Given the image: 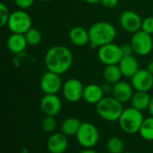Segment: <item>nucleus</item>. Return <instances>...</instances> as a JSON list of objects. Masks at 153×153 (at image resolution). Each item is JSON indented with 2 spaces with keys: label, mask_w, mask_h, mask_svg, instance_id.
Instances as JSON below:
<instances>
[{
  "label": "nucleus",
  "mask_w": 153,
  "mask_h": 153,
  "mask_svg": "<svg viewBox=\"0 0 153 153\" xmlns=\"http://www.w3.org/2000/svg\"><path fill=\"white\" fill-rule=\"evenodd\" d=\"M142 30L145 31L148 34L153 35V17L152 16H149L147 18H145L143 21L142 23Z\"/></svg>",
  "instance_id": "nucleus-28"
},
{
  "label": "nucleus",
  "mask_w": 153,
  "mask_h": 153,
  "mask_svg": "<svg viewBox=\"0 0 153 153\" xmlns=\"http://www.w3.org/2000/svg\"><path fill=\"white\" fill-rule=\"evenodd\" d=\"M98 115L104 120L108 122L118 121L123 111V103L118 101L113 96H106L96 105Z\"/></svg>",
  "instance_id": "nucleus-3"
},
{
  "label": "nucleus",
  "mask_w": 153,
  "mask_h": 153,
  "mask_svg": "<svg viewBox=\"0 0 153 153\" xmlns=\"http://www.w3.org/2000/svg\"><path fill=\"white\" fill-rule=\"evenodd\" d=\"M14 4H16V6L21 9V10H26L28 8H30L35 0H13Z\"/></svg>",
  "instance_id": "nucleus-29"
},
{
  "label": "nucleus",
  "mask_w": 153,
  "mask_h": 153,
  "mask_svg": "<svg viewBox=\"0 0 153 153\" xmlns=\"http://www.w3.org/2000/svg\"><path fill=\"white\" fill-rule=\"evenodd\" d=\"M131 84L136 91L148 92L153 87V74L147 69H139L131 78Z\"/></svg>",
  "instance_id": "nucleus-12"
},
{
  "label": "nucleus",
  "mask_w": 153,
  "mask_h": 153,
  "mask_svg": "<svg viewBox=\"0 0 153 153\" xmlns=\"http://www.w3.org/2000/svg\"><path fill=\"white\" fill-rule=\"evenodd\" d=\"M82 122L76 117H67L61 125V132L66 136H76Z\"/></svg>",
  "instance_id": "nucleus-22"
},
{
  "label": "nucleus",
  "mask_w": 153,
  "mask_h": 153,
  "mask_svg": "<svg viewBox=\"0 0 153 153\" xmlns=\"http://www.w3.org/2000/svg\"><path fill=\"white\" fill-rule=\"evenodd\" d=\"M28 46L24 34L12 33L7 39V48L13 54H21Z\"/></svg>",
  "instance_id": "nucleus-19"
},
{
  "label": "nucleus",
  "mask_w": 153,
  "mask_h": 153,
  "mask_svg": "<svg viewBox=\"0 0 153 153\" xmlns=\"http://www.w3.org/2000/svg\"><path fill=\"white\" fill-rule=\"evenodd\" d=\"M27 43L30 46H37L40 43L42 39L41 32L36 28H30L25 34H24Z\"/></svg>",
  "instance_id": "nucleus-25"
},
{
  "label": "nucleus",
  "mask_w": 153,
  "mask_h": 153,
  "mask_svg": "<svg viewBox=\"0 0 153 153\" xmlns=\"http://www.w3.org/2000/svg\"><path fill=\"white\" fill-rule=\"evenodd\" d=\"M148 110H149L151 116L153 117V96L152 97V99H151V103H150V106H149V109Z\"/></svg>",
  "instance_id": "nucleus-34"
},
{
  "label": "nucleus",
  "mask_w": 153,
  "mask_h": 153,
  "mask_svg": "<svg viewBox=\"0 0 153 153\" xmlns=\"http://www.w3.org/2000/svg\"><path fill=\"white\" fill-rule=\"evenodd\" d=\"M77 142L84 149L93 148L99 142L100 133L98 128L90 122L82 123L76 134Z\"/></svg>",
  "instance_id": "nucleus-6"
},
{
  "label": "nucleus",
  "mask_w": 153,
  "mask_h": 153,
  "mask_svg": "<svg viewBox=\"0 0 153 153\" xmlns=\"http://www.w3.org/2000/svg\"><path fill=\"white\" fill-rule=\"evenodd\" d=\"M113 88H114V84L105 82L102 85H101V89L104 92V94L106 93H112L113 92Z\"/></svg>",
  "instance_id": "nucleus-32"
},
{
  "label": "nucleus",
  "mask_w": 153,
  "mask_h": 153,
  "mask_svg": "<svg viewBox=\"0 0 153 153\" xmlns=\"http://www.w3.org/2000/svg\"><path fill=\"white\" fill-rule=\"evenodd\" d=\"M41 1H43V2H49V1H52V0H41Z\"/></svg>",
  "instance_id": "nucleus-38"
},
{
  "label": "nucleus",
  "mask_w": 153,
  "mask_h": 153,
  "mask_svg": "<svg viewBox=\"0 0 153 153\" xmlns=\"http://www.w3.org/2000/svg\"><path fill=\"white\" fill-rule=\"evenodd\" d=\"M123 74L118 65H106L103 71V77L105 82L116 84L121 81Z\"/></svg>",
  "instance_id": "nucleus-21"
},
{
  "label": "nucleus",
  "mask_w": 153,
  "mask_h": 153,
  "mask_svg": "<svg viewBox=\"0 0 153 153\" xmlns=\"http://www.w3.org/2000/svg\"><path fill=\"white\" fill-rule=\"evenodd\" d=\"M68 146L67 136L62 132L52 134L47 142V148L50 153H64Z\"/></svg>",
  "instance_id": "nucleus-14"
},
{
  "label": "nucleus",
  "mask_w": 153,
  "mask_h": 153,
  "mask_svg": "<svg viewBox=\"0 0 153 153\" xmlns=\"http://www.w3.org/2000/svg\"><path fill=\"white\" fill-rule=\"evenodd\" d=\"M57 126V122L55 117L52 116H46L42 122H41V127L46 133H53Z\"/></svg>",
  "instance_id": "nucleus-26"
},
{
  "label": "nucleus",
  "mask_w": 153,
  "mask_h": 153,
  "mask_svg": "<svg viewBox=\"0 0 153 153\" xmlns=\"http://www.w3.org/2000/svg\"><path fill=\"white\" fill-rule=\"evenodd\" d=\"M119 22L124 30L134 34L141 30L143 20L137 13L126 10L120 14Z\"/></svg>",
  "instance_id": "nucleus-11"
},
{
  "label": "nucleus",
  "mask_w": 153,
  "mask_h": 153,
  "mask_svg": "<svg viewBox=\"0 0 153 153\" xmlns=\"http://www.w3.org/2000/svg\"><path fill=\"white\" fill-rule=\"evenodd\" d=\"M119 0H101V4L108 9H113L115 7H117V5L118 4Z\"/></svg>",
  "instance_id": "nucleus-31"
},
{
  "label": "nucleus",
  "mask_w": 153,
  "mask_h": 153,
  "mask_svg": "<svg viewBox=\"0 0 153 153\" xmlns=\"http://www.w3.org/2000/svg\"><path fill=\"white\" fill-rule=\"evenodd\" d=\"M11 13L9 12L8 7L4 4H0V25L1 27H4L5 24H7L9 17Z\"/></svg>",
  "instance_id": "nucleus-27"
},
{
  "label": "nucleus",
  "mask_w": 153,
  "mask_h": 153,
  "mask_svg": "<svg viewBox=\"0 0 153 153\" xmlns=\"http://www.w3.org/2000/svg\"><path fill=\"white\" fill-rule=\"evenodd\" d=\"M84 86L82 82L76 78H71L63 83L62 91L65 99L71 103H75L81 100L83 97Z\"/></svg>",
  "instance_id": "nucleus-9"
},
{
  "label": "nucleus",
  "mask_w": 153,
  "mask_h": 153,
  "mask_svg": "<svg viewBox=\"0 0 153 153\" xmlns=\"http://www.w3.org/2000/svg\"><path fill=\"white\" fill-rule=\"evenodd\" d=\"M84 1L91 4H99L101 2V0H84Z\"/></svg>",
  "instance_id": "nucleus-35"
},
{
  "label": "nucleus",
  "mask_w": 153,
  "mask_h": 153,
  "mask_svg": "<svg viewBox=\"0 0 153 153\" xmlns=\"http://www.w3.org/2000/svg\"><path fill=\"white\" fill-rule=\"evenodd\" d=\"M139 134L144 140L153 141V117L144 118Z\"/></svg>",
  "instance_id": "nucleus-23"
},
{
  "label": "nucleus",
  "mask_w": 153,
  "mask_h": 153,
  "mask_svg": "<svg viewBox=\"0 0 153 153\" xmlns=\"http://www.w3.org/2000/svg\"><path fill=\"white\" fill-rule=\"evenodd\" d=\"M143 120L144 117L143 112L131 107L124 109L118 123L124 132L134 134L140 131Z\"/></svg>",
  "instance_id": "nucleus-4"
},
{
  "label": "nucleus",
  "mask_w": 153,
  "mask_h": 153,
  "mask_svg": "<svg viewBox=\"0 0 153 153\" xmlns=\"http://www.w3.org/2000/svg\"><path fill=\"white\" fill-rule=\"evenodd\" d=\"M98 56L101 63L105 65H118L124 55L122 53L121 46L115 43H109L99 48Z\"/></svg>",
  "instance_id": "nucleus-8"
},
{
  "label": "nucleus",
  "mask_w": 153,
  "mask_h": 153,
  "mask_svg": "<svg viewBox=\"0 0 153 153\" xmlns=\"http://www.w3.org/2000/svg\"><path fill=\"white\" fill-rule=\"evenodd\" d=\"M80 153H97V152H95L92 148H90V149H84Z\"/></svg>",
  "instance_id": "nucleus-36"
},
{
  "label": "nucleus",
  "mask_w": 153,
  "mask_h": 153,
  "mask_svg": "<svg viewBox=\"0 0 153 153\" xmlns=\"http://www.w3.org/2000/svg\"><path fill=\"white\" fill-rule=\"evenodd\" d=\"M90 43L91 48H100L104 45L113 43L117 36L115 27L108 22H97L89 29Z\"/></svg>",
  "instance_id": "nucleus-2"
},
{
  "label": "nucleus",
  "mask_w": 153,
  "mask_h": 153,
  "mask_svg": "<svg viewBox=\"0 0 153 153\" xmlns=\"http://www.w3.org/2000/svg\"><path fill=\"white\" fill-rule=\"evenodd\" d=\"M107 149L109 153H123L125 150V143L120 137H111L107 143Z\"/></svg>",
  "instance_id": "nucleus-24"
},
{
  "label": "nucleus",
  "mask_w": 153,
  "mask_h": 153,
  "mask_svg": "<svg viewBox=\"0 0 153 153\" xmlns=\"http://www.w3.org/2000/svg\"><path fill=\"white\" fill-rule=\"evenodd\" d=\"M121 49H122V53L124 55V56H132L133 53L134 52V48L131 45V43H126L124 45L121 46Z\"/></svg>",
  "instance_id": "nucleus-30"
},
{
  "label": "nucleus",
  "mask_w": 153,
  "mask_h": 153,
  "mask_svg": "<svg viewBox=\"0 0 153 153\" xmlns=\"http://www.w3.org/2000/svg\"><path fill=\"white\" fill-rule=\"evenodd\" d=\"M69 39L75 46H85L90 42L89 30H86V29L81 26L74 27L69 32Z\"/></svg>",
  "instance_id": "nucleus-18"
},
{
  "label": "nucleus",
  "mask_w": 153,
  "mask_h": 153,
  "mask_svg": "<svg viewBox=\"0 0 153 153\" xmlns=\"http://www.w3.org/2000/svg\"><path fill=\"white\" fill-rule=\"evenodd\" d=\"M151 99L152 97H150L147 91H136L134 93V96L131 100L132 107L143 112L146 109H149Z\"/></svg>",
  "instance_id": "nucleus-20"
},
{
  "label": "nucleus",
  "mask_w": 153,
  "mask_h": 153,
  "mask_svg": "<svg viewBox=\"0 0 153 153\" xmlns=\"http://www.w3.org/2000/svg\"><path fill=\"white\" fill-rule=\"evenodd\" d=\"M152 38H153V35H152Z\"/></svg>",
  "instance_id": "nucleus-40"
},
{
  "label": "nucleus",
  "mask_w": 153,
  "mask_h": 153,
  "mask_svg": "<svg viewBox=\"0 0 153 153\" xmlns=\"http://www.w3.org/2000/svg\"><path fill=\"white\" fill-rule=\"evenodd\" d=\"M123 153H133V152H124Z\"/></svg>",
  "instance_id": "nucleus-39"
},
{
  "label": "nucleus",
  "mask_w": 153,
  "mask_h": 153,
  "mask_svg": "<svg viewBox=\"0 0 153 153\" xmlns=\"http://www.w3.org/2000/svg\"><path fill=\"white\" fill-rule=\"evenodd\" d=\"M123 76L132 78L139 71V63L136 57L132 56H123L118 64Z\"/></svg>",
  "instance_id": "nucleus-16"
},
{
  "label": "nucleus",
  "mask_w": 153,
  "mask_h": 153,
  "mask_svg": "<svg viewBox=\"0 0 153 153\" xmlns=\"http://www.w3.org/2000/svg\"><path fill=\"white\" fill-rule=\"evenodd\" d=\"M152 74H153V61H151L148 63L147 65V68H146Z\"/></svg>",
  "instance_id": "nucleus-33"
},
{
  "label": "nucleus",
  "mask_w": 153,
  "mask_h": 153,
  "mask_svg": "<svg viewBox=\"0 0 153 153\" xmlns=\"http://www.w3.org/2000/svg\"><path fill=\"white\" fill-rule=\"evenodd\" d=\"M103 97H104V92L101 89V86L95 83H91L84 87L82 99L87 103L97 105Z\"/></svg>",
  "instance_id": "nucleus-17"
},
{
  "label": "nucleus",
  "mask_w": 153,
  "mask_h": 153,
  "mask_svg": "<svg viewBox=\"0 0 153 153\" xmlns=\"http://www.w3.org/2000/svg\"><path fill=\"white\" fill-rule=\"evenodd\" d=\"M40 89L45 94H56L62 90L63 82L60 74L53 72L45 73L40 79Z\"/></svg>",
  "instance_id": "nucleus-10"
},
{
  "label": "nucleus",
  "mask_w": 153,
  "mask_h": 153,
  "mask_svg": "<svg viewBox=\"0 0 153 153\" xmlns=\"http://www.w3.org/2000/svg\"><path fill=\"white\" fill-rule=\"evenodd\" d=\"M131 45L134 53L139 56H147L152 51V35L148 34L141 30L133 34L131 39Z\"/></svg>",
  "instance_id": "nucleus-7"
},
{
  "label": "nucleus",
  "mask_w": 153,
  "mask_h": 153,
  "mask_svg": "<svg viewBox=\"0 0 153 153\" xmlns=\"http://www.w3.org/2000/svg\"><path fill=\"white\" fill-rule=\"evenodd\" d=\"M40 109L45 116L56 117L62 109V102L56 94H45L40 100Z\"/></svg>",
  "instance_id": "nucleus-13"
},
{
  "label": "nucleus",
  "mask_w": 153,
  "mask_h": 153,
  "mask_svg": "<svg viewBox=\"0 0 153 153\" xmlns=\"http://www.w3.org/2000/svg\"><path fill=\"white\" fill-rule=\"evenodd\" d=\"M32 21L28 13L24 10H16L11 13L7 26L12 33L25 34L31 27Z\"/></svg>",
  "instance_id": "nucleus-5"
},
{
  "label": "nucleus",
  "mask_w": 153,
  "mask_h": 153,
  "mask_svg": "<svg viewBox=\"0 0 153 153\" xmlns=\"http://www.w3.org/2000/svg\"><path fill=\"white\" fill-rule=\"evenodd\" d=\"M73 61L74 57L71 50L62 45L50 48L45 56V64L48 70L60 75L71 68Z\"/></svg>",
  "instance_id": "nucleus-1"
},
{
  "label": "nucleus",
  "mask_w": 153,
  "mask_h": 153,
  "mask_svg": "<svg viewBox=\"0 0 153 153\" xmlns=\"http://www.w3.org/2000/svg\"><path fill=\"white\" fill-rule=\"evenodd\" d=\"M134 88L132 84L120 81L114 84L113 88V97L116 98L118 101L121 103H126L128 101H131L133 96H134Z\"/></svg>",
  "instance_id": "nucleus-15"
},
{
  "label": "nucleus",
  "mask_w": 153,
  "mask_h": 153,
  "mask_svg": "<svg viewBox=\"0 0 153 153\" xmlns=\"http://www.w3.org/2000/svg\"><path fill=\"white\" fill-rule=\"evenodd\" d=\"M21 153H29V151H28L26 148H23V149L22 150V152Z\"/></svg>",
  "instance_id": "nucleus-37"
}]
</instances>
